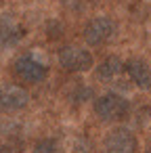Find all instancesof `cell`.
I'll list each match as a JSON object with an SVG mask.
<instances>
[{
	"instance_id": "cell-10",
	"label": "cell",
	"mask_w": 151,
	"mask_h": 153,
	"mask_svg": "<svg viewBox=\"0 0 151 153\" xmlns=\"http://www.w3.org/2000/svg\"><path fill=\"white\" fill-rule=\"evenodd\" d=\"M34 153H57V145L51 138H42L34 145Z\"/></svg>"
},
{
	"instance_id": "cell-6",
	"label": "cell",
	"mask_w": 151,
	"mask_h": 153,
	"mask_svg": "<svg viewBox=\"0 0 151 153\" xmlns=\"http://www.w3.org/2000/svg\"><path fill=\"white\" fill-rule=\"evenodd\" d=\"M30 103V92L19 86V84H9L2 90V97H0V107L4 111H19L23 107H28Z\"/></svg>"
},
{
	"instance_id": "cell-3",
	"label": "cell",
	"mask_w": 151,
	"mask_h": 153,
	"mask_svg": "<svg viewBox=\"0 0 151 153\" xmlns=\"http://www.w3.org/2000/svg\"><path fill=\"white\" fill-rule=\"evenodd\" d=\"M13 69L23 82H30V84H38V82L46 80V76H48V67L30 53L17 57L13 63Z\"/></svg>"
},
{
	"instance_id": "cell-4",
	"label": "cell",
	"mask_w": 151,
	"mask_h": 153,
	"mask_svg": "<svg viewBox=\"0 0 151 153\" xmlns=\"http://www.w3.org/2000/svg\"><path fill=\"white\" fill-rule=\"evenodd\" d=\"M59 63L67 71H88L92 67V55L80 46H63L59 51Z\"/></svg>"
},
{
	"instance_id": "cell-5",
	"label": "cell",
	"mask_w": 151,
	"mask_h": 153,
	"mask_svg": "<svg viewBox=\"0 0 151 153\" xmlns=\"http://www.w3.org/2000/svg\"><path fill=\"white\" fill-rule=\"evenodd\" d=\"M138 140L128 128H115L105 138V151L107 153H136Z\"/></svg>"
},
{
	"instance_id": "cell-7",
	"label": "cell",
	"mask_w": 151,
	"mask_h": 153,
	"mask_svg": "<svg viewBox=\"0 0 151 153\" xmlns=\"http://www.w3.org/2000/svg\"><path fill=\"white\" fill-rule=\"evenodd\" d=\"M124 69L128 74V78L143 90H149L151 88V67L147 61L143 59H130L124 63Z\"/></svg>"
},
{
	"instance_id": "cell-1",
	"label": "cell",
	"mask_w": 151,
	"mask_h": 153,
	"mask_svg": "<svg viewBox=\"0 0 151 153\" xmlns=\"http://www.w3.org/2000/svg\"><path fill=\"white\" fill-rule=\"evenodd\" d=\"M128 111H130V103L122 94H115V92H107L94 101V113L103 122H118L126 117Z\"/></svg>"
},
{
	"instance_id": "cell-9",
	"label": "cell",
	"mask_w": 151,
	"mask_h": 153,
	"mask_svg": "<svg viewBox=\"0 0 151 153\" xmlns=\"http://www.w3.org/2000/svg\"><path fill=\"white\" fill-rule=\"evenodd\" d=\"M122 69H124L122 59L115 57V55H111V57H105V59L99 63V67H97V78H99V80H113L118 74H122Z\"/></svg>"
},
{
	"instance_id": "cell-11",
	"label": "cell",
	"mask_w": 151,
	"mask_h": 153,
	"mask_svg": "<svg viewBox=\"0 0 151 153\" xmlns=\"http://www.w3.org/2000/svg\"><path fill=\"white\" fill-rule=\"evenodd\" d=\"M90 97H92V90L86 88V86H78V92L74 94V99H76L78 103H82V101H86V99H90Z\"/></svg>"
},
{
	"instance_id": "cell-14",
	"label": "cell",
	"mask_w": 151,
	"mask_h": 153,
	"mask_svg": "<svg viewBox=\"0 0 151 153\" xmlns=\"http://www.w3.org/2000/svg\"><path fill=\"white\" fill-rule=\"evenodd\" d=\"M0 97H2V88H0Z\"/></svg>"
},
{
	"instance_id": "cell-2",
	"label": "cell",
	"mask_w": 151,
	"mask_h": 153,
	"mask_svg": "<svg viewBox=\"0 0 151 153\" xmlns=\"http://www.w3.org/2000/svg\"><path fill=\"white\" fill-rule=\"evenodd\" d=\"M115 21L107 15H97L84 25V40L88 46H101L115 36Z\"/></svg>"
},
{
	"instance_id": "cell-12",
	"label": "cell",
	"mask_w": 151,
	"mask_h": 153,
	"mask_svg": "<svg viewBox=\"0 0 151 153\" xmlns=\"http://www.w3.org/2000/svg\"><path fill=\"white\" fill-rule=\"evenodd\" d=\"M15 151V147L11 145V143H7V140H0V153H13Z\"/></svg>"
},
{
	"instance_id": "cell-8",
	"label": "cell",
	"mask_w": 151,
	"mask_h": 153,
	"mask_svg": "<svg viewBox=\"0 0 151 153\" xmlns=\"http://www.w3.org/2000/svg\"><path fill=\"white\" fill-rule=\"evenodd\" d=\"M23 38V27L13 17H0V44L15 46Z\"/></svg>"
},
{
	"instance_id": "cell-13",
	"label": "cell",
	"mask_w": 151,
	"mask_h": 153,
	"mask_svg": "<svg viewBox=\"0 0 151 153\" xmlns=\"http://www.w3.org/2000/svg\"><path fill=\"white\" fill-rule=\"evenodd\" d=\"M147 153H151V145H149V149H147Z\"/></svg>"
}]
</instances>
